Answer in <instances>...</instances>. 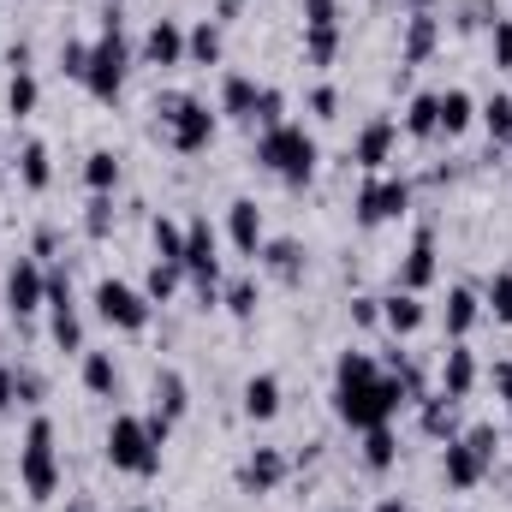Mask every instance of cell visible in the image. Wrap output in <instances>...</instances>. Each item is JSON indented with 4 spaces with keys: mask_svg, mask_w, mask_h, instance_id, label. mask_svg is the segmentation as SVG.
<instances>
[{
    "mask_svg": "<svg viewBox=\"0 0 512 512\" xmlns=\"http://www.w3.org/2000/svg\"><path fill=\"white\" fill-rule=\"evenodd\" d=\"M405 405H417V393L405 382V370H382L370 352H340L334 358V417L346 429H376L393 423Z\"/></svg>",
    "mask_w": 512,
    "mask_h": 512,
    "instance_id": "6da1fadb",
    "label": "cell"
},
{
    "mask_svg": "<svg viewBox=\"0 0 512 512\" xmlns=\"http://www.w3.org/2000/svg\"><path fill=\"white\" fill-rule=\"evenodd\" d=\"M126 66H131V42H126V24H120V6L102 12V36L90 42V66H84V90L96 102H120L126 90Z\"/></svg>",
    "mask_w": 512,
    "mask_h": 512,
    "instance_id": "7a4b0ae2",
    "label": "cell"
},
{
    "mask_svg": "<svg viewBox=\"0 0 512 512\" xmlns=\"http://www.w3.org/2000/svg\"><path fill=\"white\" fill-rule=\"evenodd\" d=\"M256 161H262L274 179H286V185H310L322 149H316V137L298 126V120H286V126H268L256 137Z\"/></svg>",
    "mask_w": 512,
    "mask_h": 512,
    "instance_id": "3957f363",
    "label": "cell"
},
{
    "mask_svg": "<svg viewBox=\"0 0 512 512\" xmlns=\"http://www.w3.org/2000/svg\"><path fill=\"white\" fill-rule=\"evenodd\" d=\"M18 483L30 501H54L60 489V447H54V417H30L24 447H18Z\"/></svg>",
    "mask_w": 512,
    "mask_h": 512,
    "instance_id": "277c9868",
    "label": "cell"
},
{
    "mask_svg": "<svg viewBox=\"0 0 512 512\" xmlns=\"http://www.w3.org/2000/svg\"><path fill=\"white\" fill-rule=\"evenodd\" d=\"M495 447H501V435H495L489 423H477V429L453 435V441H447V459H441V483H447L453 495L477 489V483L489 477V465H495Z\"/></svg>",
    "mask_w": 512,
    "mask_h": 512,
    "instance_id": "5b68a950",
    "label": "cell"
},
{
    "mask_svg": "<svg viewBox=\"0 0 512 512\" xmlns=\"http://www.w3.org/2000/svg\"><path fill=\"white\" fill-rule=\"evenodd\" d=\"M155 114H161V131L179 155H203L215 143V108L203 96H167V102H155Z\"/></svg>",
    "mask_w": 512,
    "mask_h": 512,
    "instance_id": "8992f818",
    "label": "cell"
},
{
    "mask_svg": "<svg viewBox=\"0 0 512 512\" xmlns=\"http://www.w3.org/2000/svg\"><path fill=\"white\" fill-rule=\"evenodd\" d=\"M108 465L126 471V477H155V471H161V441L149 435L143 417L120 411V417L108 423Z\"/></svg>",
    "mask_w": 512,
    "mask_h": 512,
    "instance_id": "52a82bcc",
    "label": "cell"
},
{
    "mask_svg": "<svg viewBox=\"0 0 512 512\" xmlns=\"http://www.w3.org/2000/svg\"><path fill=\"white\" fill-rule=\"evenodd\" d=\"M185 274L197 280V298H203V310L209 304H221V233L209 227V215H191L185 221Z\"/></svg>",
    "mask_w": 512,
    "mask_h": 512,
    "instance_id": "ba28073f",
    "label": "cell"
},
{
    "mask_svg": "<svg viewBox=\"0 0 512 512\" xmlns=\"http://www.w3.org/2000/svg\"><path fill=\"white\" fill-rule=\"evenodd\" d=\"M352 215H358V227H382V221L411 215V179L405 173H370L352 197Z\"/></svg>",
    "mask_w": 512,
    "mask_h": 512,
    "instance_id": "9c48e42d",
    "label": "cell"
},
{
    "mask_svg": "<svg viewBox=\"0 0 512 512\" xmlns=\"http://www.w3.org/2000/svg\"><path fill=\"white\" fill-rule=\"evenodd\" d=\"M149 292H137L131 280H114V274H102L96 280V316L108 322V328H120V334H143L149 328Z\"/></svg>",
    "mask_w": 512,
    "mask_h": 512,
    "instance_id": "30bf717a",
    "label": "cell"
},
{
    "mask_svg": "<svg viewBox=\"0 0 512 512\" xmlns=\"http://www.w3.org/2000/svg\"><path fill=\"white\" fill-rule=\"evenodd\" d=\"M42 304H48V268L36 256H18L6 268V310L12 316H36Z\"/></svg>",
    "mask_w": 512,
    "mask_h": 512,
    "instance_id": "8fae6325",
    "label": "cell"
},
{
    "mask_svg": "<svg viewBox=\"0 0 512 512\" xmlns=\"http://www.w3.org/2000/svg\"><path fill=\"white\" fill-rule=\"evenodd\" d=\"M435 274H441V245H435V227H417L411 251L399 256V286H405V292H429V286H435Z\"/></svg>",
    "mask_w": 512,
    "mask_h": 512,
    "instance_id": "7c38bea8",
    "label": "cell"
},
{
    "mask_svg": "<svg viewBox=\"0 0 512 512\" xmlns=\"http://www.w3.org/2000/svg\"><path fill=\"white\" fill-rule=\"evenodd\" d=\"M286 477H292V459H286L280 447H256L251 459L239 465V489H245V495H274Z\"/></svg>",
    "mask_w": 512,
    "mask_h": 512,
    "instance_id": "4fadbf2b",
    "label": "cell"
},
{
    "mask_svg": "<svg viewBox=\"0 0 512 512\" xmlns=\"http://www.w3.org/2000/svg\"><path fill=\"white\" fill-rule=\"evenodd\" d=\"M143 66H161V72L185 66V24L179 18H155L143 30Z\"/></svg>",
    "mask_w": 512,
    "mask_h": 512,
    "instance_id": "5bb4252c",
    "label": "cell"
},
{
    "mask_svg": "<svg viewBox=\"0 0 512 512\" xmlns=\"http://www.w3.org/2000/svg\"><path fill=\"white\" fill-rule=\"evenodd\" d=\"M393 149H399V126H393V120H370V126L358 131V143H352V161H358L364 173H387Z\"/></svg>",
    "mask_w": 512,
    "mask_h": 512,
    "instance_id": "9a60e30c",
    "label": "cell"
},
{
    "mask_svg": "<svg viewBox=\"0 0 512 512\" xmlns=\"http://www.w3.org/2000/svg\"><path fill=\"white\" fill-rule=\"evenodd\" d=\"M227 239H233V251L239 256H256L268 245V227H262V209H256L251 197H239L233 209H227Z\"/></svg>",
    "mask_w": 512,
    "mask_h": 512,
    "instance_id": "2e32d148",
    "label": "cell"
},
{
    "mask_svg": "<svg viewBox=\"0 0 512 512\" xmlns=\"http://www.w3.org/2000/svg\"><path fill=\"white\" fill-rule=\"evenodd\" d=\"M435 48H441V18L435 12H405V48H399V60L405 66H429Z\"/></svg>",
    "mask_w": 512,
    "mask_h": 512,
    "instance_id": "e0dca14e",
    "label": "cell"
},
{
    "mask_svg": "<svg viewBox=\"0 0 512 512\" xmlns=\"http://www.w3.org/2000/svg\"><path fill=\"white\" fill-rule=\"evenodd\" d=\"M477 376H483V370H477V352H471L465 340H453L447 358H441V393H447V399H471Z\"/></svg>",
    "mask_w": 512,
    "mask_h": 512,
    "instance_id": "ac0fdd59",
    "label": "cell"
},
{
    "mask_svg": "<svg viewBox=\"0 0 512 512\" xmlns=\"http://www.w3.org/2000/svg\"><path fill=\"white\" fill-rule=\"evenodd\" d=\"M429 322V310H423V292H405V286H393L382 298V328L387 334H417Z\"/></svg>",
    "mask_w": 512,
    "mask_h": 512,
    "instance_id": "d6986e66",
    "label": "cell"
},
{
    "mask_svg": "<svg viewBox=\"0 0 512 512\" xmlns=\"http://www.w3.org/2000/svg\"><path fill=\"white\" fill-rule=\"evenodd\" d=\"M256 256H262V268H268L274 280H286V286H298V280H304V268H310V256H304L298 239H268Z\"/></svg>",
    "mask_w": 512,
    "mask_h": 512,
    "instance_id": "ffe728a7",
    "label": "cell"
},
{
    "mask_svg": "<svg viewBox=\"0 0 512 512\" xmlns=\"http://www.w3.org/2000/svg\"><path fill=\"white\" fill-rule=\"evenodd\" d=\"M36 102H42V90H36V72L24 66V48H12V84H6V114H12V120H30V114H36Z\"/></svg>",
    "mask_w": 512,
    "mask_h": 512,
    "instance_id": "44dd1931",
    "label": "cell"
},
{
    "mask_svg": "<svg viewBox=\"0 0 512 512\" xmlns=\"http://www.w3.org/2000/svg\"><path fill=\"white\" fill-rule=\"evenodd\" d=\"M417 423H423V435L453 441V435H459V399H447V393H423V399H417Z\"/></svg>",
    "mask_w": 512,
    "mask_h": 512,
    "instance_id": "7402d4cb",
    "label": "cell"
},
{
    "mask_svg": "<svg viewBox=\"0 0 512 512\" xmlns=\"http://www.w3.org/2000/svg\"><path fill=\"white\" fill-rule=\"evenodd\" d=\"M256 102H262V84L251 72H227L221 78V114L227 120H256Z\"/></svg>",
    "mask_w": 512,
    "mask_h": 512,
    "instance_id": "603a6c76",
    "label": "cell"
},
{
    "mask_svg": "<svg viewBox=\"0 0 512 512\" xmlns=\"http://www.w3.org/2000/svg\"><path fill=\"white\" fill-rule=\"evenodd\" d=\"M239 405H245L251 423H274V417H280V376L256 370L251 382H245V393H239Z\"/></svg>",
    "mask_w": 512,
    "mask_h": 512,
    "instance_id": "cb8c5ba5",
    "label": "cell"
},
{
    "mask_svg": "<svg viewBox=\"0 0 512 512\" xmlns=\"http://www.w3.org/2000/svg\"><path fill=\"white\" fill-rule=\"evenodd\" d=\"M149 399H155V417H167V423H179V417L191 411V387H185V376H179V370H155Z\"/></svg>",
    "mask_w": 512,
    "mask_h": 512,
    "instance_id": "d4e9b609",
    "label": "cell"
},
{
    "mask_svg": "<svg viewBox=\"0 0 512 512\" xmlns=\"http://www.w3.org/2000/svg\"><path fill=\"white\" fill-rule=\"evenodd\" d=\"M477 316H483V298H477L471 286H453V292H447V304H441L447 334H453V340H465V334L477 328Z\"/></svg>",
    "mask_w": 512,
    "mask_h": 512,
    "instance_id": "484cf974",
    "label": "cell"
},
{
    "mask_svg": "<svg viewBox=\"0 0 512 512\" xmlns=\"http://www.w3.org/2000/svg\"><path fill=\"white\" fill-rule=\"evenodd\" d=\"M18 179H24V191H48V185H54V155H48L42 137H30V143L18 149Z\"/></svg>",
    "mask_w": 512,
    "mask_h": 512,
    "instance_id": "4316f807",
    "label": "cell"
},
{
    "mask_svg": "<svg viewBox=\"0 0 512 512\" xmlns=\"http://www.w3.org/2000/svg\"><path fill=\"white\" fill-rule=\"evenodd\" d=\"M185 60L191 66H221V24L215 18H203V24L185 30Z\"/></svg>",
    "mask_w": 512,
    "mask_h": 512,
    "instance_id": "83f0119b",
    "label": "cell"
},
{
    "mask_svg": "<svg viewBox=\"0 0 512 512\" xmlns=\"http://www.w3.org/2000/svg\"><path fill=\"white\" fill-rule=\"evenodd\" d=\"M84 185H90V197H114V185H120V155H114V149H90V155H84Z\"/></svg>",
    "mask_w": 512,
    "mask_h": 512,
    "instance_id": "f1b7e54d",
    "label": "cell"
},
{
    "mask_svg": "<svg viewBox=\"0 0 512 512\" xmlns=\"http://www.w3.org/2000/svg\"><path fill=\"white\" fill-rule=\"evenodd\" d=\"M84 387H90L96 399H114V393H120V364H114V352H90V346H84Z\"/></svg>",
    "mask_w": 512,
    "mask_h": 512,
    "instance_id": "f546056e",
    "label": "cell"
},
{
    "mask_svg": "<svg viewBox=\"0 0 512 512\" xmlns=\"http://www.w3.org/2000/svg\"><path fill=\"white\" fill-rule=\"evenodd\" d=\"M441 96V137H459V131H471L477 120V102H471V90H435Z\"/></svg>",
    "mask_w": 512,
    "mask_h": 512,
    "instance_id": "4dcf8cb0",
    "label": "cell"
},
{
    "mask_svg": "<svg viewBox=\"0 0 512 512\" xmlns=\"http://www.w3.org/2000/svg\"><path fill=\"white\" fill-rule=\"evenodd\" d=\"M364 465H370V471H393V465H399V435H393V423L364 429Z\"/></svg>",
    "mask_w": 512,
    "mask_h": 512,
    "instance_id": "1f68e13d",
    "label": "cell"
},
{
    "mask_svg": "<svg viewBox=\"0 0 512 512\" xmlns=\"http://www.w3.org/2000/svg\"><path fill=\"white\" fill-rule=\"evenodd\" d=\"M405 131H411V137H441V96H435V90L411 96V108H405Z\"/></svg>",
    "mask_w": 512,
    "mask_h": 512,
    "instance_id": "d6a6232c",
    "label": "cell"
},
{
    "mask_svg": "<svg viewBox=\"0 0 512 512\" xmlns=\"http://www.w3.org/2000/svg\"><path fill=\"white\" fill-rule=\"evenodd\" d=\"M304 60L310 66H334L340 60V24H304Z\"/></svg>",
    "mask_w": 512,
    "mask_h": 512,
    "instance_id": "836d02e7",
    "label": "cell"
},
{
    "mask_svg": "<svg viewBox=\"0 0 512 512\" xmlns=\"http://www.w3.org/2000/svg\"><path fill=\"white\" fill-rule=\"evenodd\" d=\"M48 334H54V346H60V352H84V322H78V304H54Z\"/></svg>",
    "mask_w": 512,
    "mask_h": 512,
    "instance_id": "e575fe53",
    "label": "cell"
},
{
    "mask_svg": "<svg viewBox=\"0 0 512 512\" xmlns=\"http://www.w3.org/2000/svg\"><path fill=\"white\" fill-rule=\"evenodd\" d=\"M149 239H155V256H161V262H179V256H185V227H179V221H167V215H155ZM179 268H185V262H179Z\"/></svg>",
    "mask_w": 512,
    "mask_h": 512,
    "instance_id": "d590c367",
    "label": "cell"
},
{
    "mask_svg": "<svg viewBox=\"0 0 512 512\" xmlns=\"http://www.w3.org/2000/svg\"><path fill=\"white\" fill-rule=\"evenodd\" d=\"M179 280H185V268H179V262H161V256H155V268H149V280H143L149 304H167V298L179 292Z\"/></svg>",
    "mask_w": 512,
    "mask_h": 512,
    "instance_id": "8d00e7d4",
    "label": "cell"
},
{
    "mask_svg": "<svg viewBox=\"0 0 512 512\" xmlns=\"http://www.w3.org/2000/svg\"><path fill=\"white\" fill-rule=\"evenodd\" d=\"M477 120L489 126V137H495V143H512V96H489V102L477 108Z\"/></svg>",
    "mask_w": 512,
    "mask_h": 512,
    "instance_id": "74e56055",
    "label": "cell"
},
{
    "mask_svg": "<svg viewBox=\"0 0 512 512\" xmlns=\"http://www.w3.org/2000/svg\"><path fill=\"white\" fill-rule=\"evenodd\" d=\"M483 310H489L495 322H512V268H501V274L489 280V292H483Z\"/></svg>",
    "mask_w": 512,
    "mask_h": 512,
    "instance_id": "f35d334b",
    "label": "cell"
},
{
    "mask_svg": "<svg viewBox=\"0 0 512 512\" xmlns=\"http://www.w3.org/2000/svg\"><path fill=\"white\" fill-rule=\"evenodd\" d=\"M221 304H227V316L251 322V316H256V280H233V286L221 292Z\"/></svg>",
    "mask_w": 512,
    "mask_h": 512,
    "instance_id": "ab89813d",
    "label": "cell"
},
{
    "mask_svg": "<svg viewBox=\"0 0 512 512\" xmlns=\"http://www.w3.org/2000/svg\"><path fill=\"white\" fill-rule=\"evenodd\" d=\"M84 233H90V239H108V233H114V197H90V209H84Z\"/></svg>",
    "mask_w": 512,
    "mask_h": 512,
    "instance_id": "60d3db41",
    "label": "cell"
},
{
    "mask_svg": "<svg viewBox=\"0 0 512 512\" xmlns=\"http://www.w3.org/2000/svg\"><path fill=\"white\" fill-rule=\"evenodd\" d=\"M251 126H286V96H280V90H274V84H262V102H256V120Z\"/></svg>",
    "mask_w": 512,
    "mask_h": 512,
    "instance_id": "b9f144b4",
    "label": "cell"
},
{
    "mask_svg": "<svg viewBox=\"0 0 512 512\" xmlns=\"http://www.w3.org/2000/svg\"><path fill=\"white\" fill-rule=\"evenodd\" d=\"M489 48H495V66L512 72V18H495L489 24Z\"/></svg>",
    "mask_w": 512,
    "mask_h": 512,
    "instance_id": "7bdbcfd3",
    "label": "cell"
},
{
    "mask_svg": "<svg viewBox=\"0 0 512 512\" xmlns=\"http://www.w3.org/2000/svg\"><path fill=\"white\" fill-rule=\"evenodd\" d=\"M84 66H90V42H66V48H60V72L84 84Z\"/></svg>",
    "mask_w": 512,
    "mask_h": 512,
    "instance_id": "ee69618b",
    "label": "cell"
},
{
    "mask_svg": "<svg viewBox=\"0 0 512 512\" xmlns=\"http://www.w3.org/2000/svg\"><path fill=\"white\" fill-rule=\"evenodd\" d=\"M310 114H316V120H334V114H340V90H334V84H316V90H310Z\"/></svg>",
    "mask_w": 512,
    "mask_h": 512,
    "instance_id": "f6af8a7d",
    "label": "cell"
},
{
    "mask_svg": "<svg viewBox=\"0 0 512 512\" xmlns=\"http://www.w3.org/2000/svg\"><path fill=\"white\" fill-rule=\"evenodd\" d=\"M304 24H340V0H304Z\"/></svg>",
    "mask_w": 512,
    "mask_h": 512,
    "instance_id": "bcb514c9",
    "label": "cell"
},
{
    "mask_svg": "<svg viewBox=\"0 0 512 512\" xmlns=\"http://www.w3.org/2000/svg\"><path fill=\"white\" fill-rule=\"evenodd\" d=\"M12 405H18V370H12V364L0 358V417H6Z\"/></svg>",
    "mask_w": 512,
    "mask_h": 512,
    "instance_id": "7dc6e473",
    "label": "cell"
},
{
    "mask_svg": "<svg viewBox=\"0 0 512 512\" xmlns=\"http://www.w3.org/2000/svg\"><path fill=\"white\" fill-rule=\"evenodd\" d=\"M489 382H495V399H501V405L512 411V358H501V364L489 370Z\"/></svg>",
    "mask_w": 512,
    "mask_h": 512,
    "instance_id": "c3c4849f",
    "label": "cell"
},
{
    "mask_svg": "<svg viewBox=\"0 0 512 512\" xmlns=\"http://www.w3.org/2000/svg\"><path fill=\"white\" fill-rule=\"evenodd\" d=\"M352 322L376 328V322H382V298H352Z\"/></svg>",
    "mask_w": 512,
    "mask_h": 512,
    "instance_id": "681fc988",
    "label": "cell"
},
{
    "mask_svg": "<svg viewBox=\"0 0 512 512\" xmlns=\"http://www.w3.org/2000/svg\"><path fill=\"white\" fill-rule=\"evenodd\" d=\"M42 399V376L36 370H18V405H36Z\"/></svg>",
    "mask_w": 512,
    "mask_h": 512,
    "instance_id": "f907efd6",
    "label": "cell"
},
{
    "mask_svg": "<svg viewBox=\"0 0 512 512\" xmlns=\"http://www.w3.org/2000/svg\"><path fill=\"white\" fill-rule=\"evenodd\" d=\"M370 512H411V507H405V495H382Z\"/></svg>",
    "mask_w": 512,
    "mask_h": 512,
    "instance_id": "816d5d0a",
    "label": "cell"
},
{
    "mask_svg": "<svg viewBox=\"0 0 512 512\" xmlns=\"http://www.w3.org/2000/svg\"><path fill=\"white\" fill-rule=\"evenodd\" d=\"M405 12H435V0H399Z\"/></svg>",
    "mask_w": 512,
    "mask_h": 512,
    "instance_id": "f5cc1de1",
    "label": "cell"
},
{
    "mask_svg": "<svg viewBox=\"0 0 512 512\" xmlns=\"http://www.w3.org/2000/svg\"><path fill=\"white\" fill-rule=\"evenodd\" d=\"M66 512H96V507H90V501H72V507H66Z\"/></svg>",
    "mask_w": 512,
    "mask_h": 512,
    "instance_id": "db71d44e",
    "label": "cell"
},
{
    "mask_svg": "<svg viewBox=\"0 0 512 512\" xmlns=\"http://www.w3.org/2000/svg\"><path fill=\"white\" fill-rule=\"evenodd\" d=\"M0 185H6V167H0Z\"/></svg>",
    "mask_w": 512,
    "mask_h": 512,
    "instance_id": "11a10c76",
    "label": "cell"
},
{
    "mask_svg": "<svg viewBox=\"0 0 512 512\" xmlns=\"http://www.w3.org/2000/svg\"><path fill=\"white\" fill-rule=\"evenodd\" d=\"M131 512H149V507H131Z\"/></svg>",
    "mask_w": 512,
    "mask_h": 512,
    "instance_id": "9f6ffc18",
    "label": "cell"
}]
</instances>
